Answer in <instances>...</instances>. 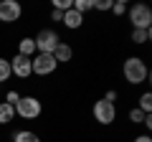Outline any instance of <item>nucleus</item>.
<instances>
[{
    "label": "nucleus",
    "instance_id": "0eeeda50",
    "mask_svg": "<svg viewBox=\"0 0 152 142\" xmlns=\"http://www.w3.org/2000/svg\"><path fill=\"white\" fill-rule=\"evenodd\" d=\"M23 18V5L18 0H0V23L3 26H13Z\"/></svg>",
    "mask_w": 152,
    "mask_h": 142
},
{
    "label": "nucleus",
    "instance_id": "5701e85b",
    "mask_svg": "<svg viewBox=\"0 0 152 142\" xmlns=\"http://www.w3.org/2000/svg\"><path fill=\"white\" fill-rule=\"evenodd\" d=\"M48 20H51V23H61V20H64V13H61V10H56V8H53V10L48 13Z\"/></svg>",
    "mask_w": 152,
    "mask_h": 142
},
{
    "label": "nucleus",
    "instance_id": "9d476101",
    "mask_svg": "<svg viewBox=\"0 0 152 142\" xmlns=\"http://www.w3.org/2000/svg\"><path fill=\"white\" fill-rule=\"evenodd\" d=\"M53 59H56V64H69L71 59H74V46L71 43H66V41H61L58 46L53 48Z\"/></svg>",
    "mask_w": 152,
    "mask_h": 142
},
{
    "label": "nucleus",
    "instance_id": "a211bd4d",
    "mask_svg": "<svg viewBox=\"0 0 152 142\" xmlns=\"http://www.w3.org/2000/svg\"><path fill=\"white\" fill-rule=\"evenodd\" d=\"M127 8L129 5H127L124 0H117V3H112V10L109 13H114V18H122V15H127Z\"/></svg>",
    "mask_w": 152,
    "mask_h": 142
},
{
    "label": "nucleus",
    "instance_id": "f3484780",
    "mask_svg": "<svg viewBox=\"0 0 152 142\" xmlns=\"http://www.w3.org/2000/svg\"><path fill=\"white\" fill-rule=\"evenodd\" d=\"M10 76H13V74H10V61L0 56V84H5Z\"/></svg>",
    "mask_w": 152,
    "mask_h": 142
},
{
    "label": "nucleus",
    "instance_id": "9b49d317",
    "mask_svg": "<svg viewBox=\"0 0 152 142\" xmlns=\"http://www.w3.org/2000/svg\"><path fill=\"white\" fill-rule=\"evenodd\" d=\"M10 142H43L41 140V135L33 130H15L10 135Z\"/></svg>",
    "mask_w": 152,
    "mask_h": 142
},
{
    "label": "nucleus",
    "instance_id": "b1692460",
    "mask_svg": "<svg viewBox=\"0 0 152 142\" xmlns=\"http://www.w3.org/2000/svg\"><path fill=\"white\" fill-rule=\"evenodd\" d=\"M142 127H145V130H147V135H150V130H152V114H147V117H145Z\"/></svg>",
    "mask_w": 152,
    "mask_h": 142
},
{
    "label": "nucleus",
    "instance_id": "423d86ee",
    "mask_svg": "<svg viewBox=\"0 0 152 142\" xmlns=\"http://www.w3.org/2000/svg\"><path fill=\"white\" fill-rule=\"evenodd\" d=\"M127 20L132 28H152V8L145 3H134L127 8Z\"/></svg>",
    "mask_w": 152,
    "mask_h": 142
},
{
    "label": "nucleus",
    "instance_id": "f8f14e48",
    "mask_svg": "<svg viewBox=\"0 0 152 142\" xmlns=\"http://www.w3.org/2000/svg\"><path fill=\"white\" fill-rule=\"evenodd\" d=\"M15 53L28 56V59L36 56V41H33V36H23V38L18 41V51H15Z\"/></svg>",
    "mask_w": 152,
    "mask_h": 142
},
{
    "label": "nucleus",
    "instance_id": "4468645a",
    "mask_svg": "<svg viewBox=\"0 0 152 142\" xmlns=\"http://www.w3.org/2000/svg\"><path fill=\"white\" fill-rule=\"evenodd\" d=\"M150 38H152V31H150V28H132V31H129V41L134 46H145Z\"/></svg>",
    "mask_w": 152,
    "mask_h": 142
},
{
    "label": "nucleus",
    "instance_id": "39448f33",
    "mask_svg": "<svg viewBox=\"0 0 152 142\" xmlns=\"http://www.w3.org/2000/svg\"><path fill=\"white\" fill-rule=\"evenodd\" d=\"M33 41H36V53H53V48L61 43V36L56 28H41V31L33 36Z\"/></svg>",
    "mask_w": 152,
    "mask_h": 142
},
{
    "label": "nucleus",
    "instance_id": "dca6fc26",
    "mask_svg": "<svg viewBox=\"0 0 152 142\" xmlns=\"http://www.w3.org/2000/svg\"><path fill=\"white\" fill-rule=\"evenodd\" d=\"M71 8H74L79 15L86 18V13H89V10H94V0H74V5H71Z\"/></svg>",
    "mask_w": 152,
    "mask_h": 142
},
{
    "label": "nucleus",
    "instance_id": "20e7f679",
    "mask_svg": "<svg viewBox=\"0 0 152 142\" xmlns=\"http://www.w3.org/2000/svg\"><path fill=\"white\" fill-rule=\"evenodd\" d=\"M56 71H58V64H56L53 53H36L31 59V74L33 76L46 79V76H53Z\"/></svg>",
    "mask_w": 152,
    "mask_h": 142
},
{
    "label": "nucleus",
    "instance_id": "f257e3e1",
    "mask_svg": "<svg viewBox=\"0 0 152 142\" xmlns=\"http://www.w3.org/2000/svg\"><path fill=\"white\" fill-rule=\"evenodd\" d=\"M122 76H124V81L129 84V86H142V84H147L150 69H147L145 59H142V56H127V59L122 61Z\"/></svg>",
    "mask_w": 152,
    "mask_h": 142
},
{
    "label": "nucleus",
    "instance_id": "7ed1b4c3",
    "mask_svg": "<svg viewBox=\"0 0 152 142\" xmlns=\"http://www.w3.org/2000/svg\"><path fill=\"white\" fill-rule=\"evenodd\" d=\"M91 117L99 127H112L117 122V117H119V107L107 102V99H96L94 107H91Z\"/></svg>",
    "mask_w": 152,
    "mask_h": 142
},
{
    "label": "nucleus",
    "instance_id": "1a4fd4ad",
    "mask_svg": "<svg viewBox=\"0 0 152 142\" xmlns=\"http://www.w3.org/2000/svg\"><path fill=\"white\" fill-rule=\"evenodd\" d=\"M84 20H86V18L79 15V13L71 8V10H66V13H64V20H61V26L69 28V31H79V28H84Z\"/></svg>",
    "mask_w": 152,
    "mask_h": 142
},
{
    "label": "nucleus",
    "instance_id": "6e6552de",
    "mask_svg": "<svg viewBox=\"0 0 152 142\" xmlns=\"http://www.w3.org/2000/svg\"><path fill=\"white\" fill-rule=\"evenodd\" d=\"M10 61V74L13 76H18V79H31L33 74H31V59L28 56H20V53H13V59H8Z\"/></svg>",
    "mask_w": 152,
    "mask_h": 142
},
{
    "label": "nucleus",
    "instance_id": "4be33fe9",
    "mask_svg": "<svg viewBox=\"0 0 152 142\" xmlns=\"http://www.w3.org/2000/svg\"><path fill=\"white\" fill-rule=\"evenodd\" d=\"M102 99H107V102H112V104H117V102H119V91H117V89H109V91L104 94Z\"/></svg>",
    "mask_w": 152,
    "mask_h": 142
},
{
    "label": "nucleus",
    "instance_id": "2eb2a0df",
    "mask_svg": "<svg viewBox=\"0 0 152 142\" xmlns=\"http://www.w3.org/2000/svg\"><path fill=\"white\" fill-rule=\"evenodd\" d=\"M137 109L145 112V114H152V94L150 91H142V97L137 99Z\"/></svg>",
    "mask_w": 152,
    "mask_h": 142
},
{
    "label": "nucleus",
    "instance_id": "6ab92c4d",
    "mask_svg": "<svg viewBox=\"0 0 152 142\" xmlns=\"http://www.w3.org/2000/svg\"><path fill=\"white\" fill-rule=\"evenodd\" d=\"M127 117H129V122H132V124H137V127H140L142 124V122H145V112H140V109H137V107H132V109H129V114H127Z\"/></svg>",
    "mask_w": 152,
    "mask_h": 142
},
{
    "label": "nucleus",
    "instance_id": "412c9836",
    "mask_svg": "<svg viewBox=\"0 0 152 142\" xmlns=\"http://www.w3.org/2000/svg\"><path fill=\"white\" fill-rule=\"evenodd\" d=\"M18 99H20V91H15V89H8V91H5V102H8V104H13V107H15Z\"/></svg>",
    "mask_w": 152,
    "mask_h": 142
},
{
    "label": "nucleus",
    "instance_id": "aec40b11",
    "mask_svg": "<svg viewBox=\"0 0 152 142\" xmlns=\"http://www.w3.org/2000/svg\"><path fill=\"white\" fill-rule=\"evenodd\" d=\"M112 3L114 0H94V10L96 13H109L112 10Z\"/></svg>",
    "mask_w": 152,
    "mask_h": 142
},
{
    "label": "nucleus",
    "instance_id": "f03ea898",
    "mask_svg": "<svg viewBox=\"0 0 152 142\" xmlns=\"http://www.w3.org/2000/svg\"><path fill=\"white\" fill-rule=\"evenodd\" d=\"M43 114V102L36 97V94H20V99L15 102V117L18 119L33 122Z\"/></svg>",
    "mask_w": 152,
    "mask_h": 142
},
{
    "label": "nucleus",
    "instance_id": "393cba45",
    "mask_svg": "<svg viewBox=\"0 0 152 142\" xmlns=\"http://www.w3.org/2000/svg\"><path fill=\"white\" fill-rule=\"evenodd\" d=\"M132 142H152V137H150V135L145 132V135H137V137H134Z\"/></svg>",
    "mask_w": 152,
    "mask_h": 142
},
{
    "label": "nucleus",
    "instance_id": "ddd939ff",
    "mask_svg": "<svg viewBox=\"0 0 152 142\" xmlns=\"http://www.w3.org/2000/svg\"><path fill=\"white\" fill-rule=\"evenodd\" d=\"M15 122V107L8 102H0V127H8Z\"/></svg>",
    "mask_w": 152,
    "mask_h": 142
}]
</instances>
